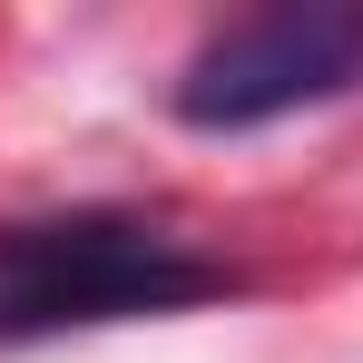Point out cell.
Listing matches in <instances>:
<instances>
[{"label":"cell","instance_id":"6da1fadb","mask_svg":"<svg viewBox=\"0 0 363 363\" xmlns=\"http://www.w3.org/2000/svg\"><path fill=\"white\" fill-rule=\"evenodd\" d=\"M236 275L206 265L147 216H40L0 226V334H60V324H128V314H177V304L226 295Z\"/></svg>","mask_w":363,"mask_h":363},{"label":"cell","instance_id":"7a4b0ae2","mask_svg":"<svg viewBox=\"0 0 363 363\" xmlns=\"http://www.w3.org/2000/svg\"><path fill=\"white\" fill-rule=\"evenodd\" d=\"M363 79V0H275L226 20L177 79L186 128H265Z\"/></svg>","mask_w":363,"mask_h":363}]
</instances>
